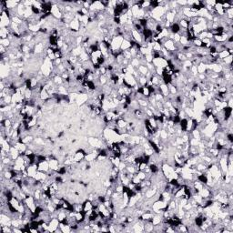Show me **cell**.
Listing matches in <instances>:
<instances>
[{"instance_id":"cell-5","label":"cell","mask_w":233,"mask_h":233,"mask_svg":"<svg viewBox=\"0 0 233 233\" xmlns=\"http://www.w3.org/2000/svg\"><path fill=\"white\" fill-rule=\"evenodd\" d=\"M130 48H131V44H130V41L123 39L122 44H121V46H120V51H122V52H123V51H125V50H128Z\"/></svg>"},{"instance_id":"cell-1","label":"cell","mask_w":233,"mask_h":233,"mask_svg":"<svg viewBox=\"0 0 233 233\" xmlns=\"http://www.w3.org/2000/svg\"><path fill=\"white\" fill-rule=\"evenodd\" d=\"M38 171V164H32L26 167V172L27 174H28V177H30V178H34Z\"/></svg>"},{"instance_id":"cell-3","label":"cell","mask_w":233,"mask_h":233,"mask_svg":"<svg viewBox=\"0 0 233 233\" xmlns=\"http://www.w3.org/2000/svg\"><path fill=\"white\" fill-rule=\"evenodd\" d=\"M131 34H132V38H133V39H134L135 41L138 42V43H139V44H141V43H142V39H143V38H142L141 33H139V32H138V31H136V30L132 29Z\"/></svg>"},{"instance_id":"cell-2","label":"cell","mask_w":233,"mask_h":233,"mask_svg":"<svg viewBox=\"0 0 233 233\" xmlns=\"http://www.w3.org/2000/svg\"><path fill=\"white\" fill-rule=\"evenodd\" d=\"M38 170L39 171H43V172H46V173H48L49 171V164H48V161H44V162H41V163H38Z\"/></svg>"},{"instance_id":"cell-6","label":"cell","mask_w":233,"mask_h":233,"mask_svg":"<svg viewBox=\"0 0 233 233\" xmlns=\"http://www.w3.org/2000/svg\"><path fill=\"white\" fill-rule=\"evenodd\" d=\"M0 45L5 46L6 48H8L9 46H11V41L9 40L8 38H7V39H0Z\"/></svg>"},{"instance_id":"cell-7","label":"cell","mask_w":233,"mask_h":233,"mask_svg":"<svg viewBox=\"0 0 233 233\" xmlns=\"http://www.w3.org/2000/svg\"><path fill=\"white\" fill-rule=\"evenodd\" d=\"M137 176L138 177L139 179H140L141 181L142 180H145L146 178H147V175H146V173L144 171H138V173H137Z\"/></svg>"},{"instance_id":"cell-4","label":"cell","mask_w":233,"mask_h":233,"mask_svg":"<svg viewBox=\"0 0 233 233\" xmlns=\"http://www.w3.org/2000/svg\"><path fill=\"white\" fill-rule=\"evenodd\" d=\"M180 29H181V27L179 25V23H172L170 27H169V31L172 34H179Z\"/></svg>"}]
</instances>
